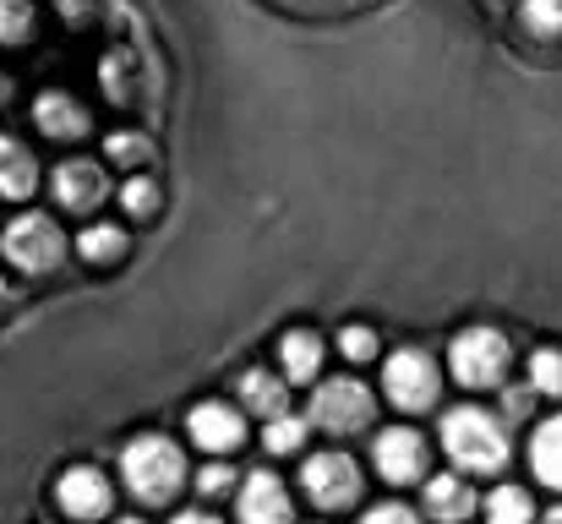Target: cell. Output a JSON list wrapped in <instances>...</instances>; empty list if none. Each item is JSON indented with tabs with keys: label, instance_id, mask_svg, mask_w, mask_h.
Wrapping results in <instances>:
<instances>
[{
	"label": "cell",
	"instance_id": "cell-1",
	"mask_svg": "<svg viewBox=\"0 0 562 524\" xmlns=\"http://www.w3.org/2000/svg\"><path fill=\"white\" fill-rule=\"evenodd\" d=\"M121 476L126 487L143 498V503H170L187 481V459L170 437H137L126 454H121Z\"/></svg>",
	"mask_w": 562,
	"mask_h": 524
},
{
	"label": "cell",
	"instance_id": "cell-2",
	"mask_svg": "<svg viewBox=\"0 0 562 524\" xmlns=\"http://www.w3.org/2000/svg\"><path fill=\"white\" fill-rule=\"evenodd\" d=\"M442 448H448L464 470H503V459H508L503 421H492V415L475 410V404L448 410V421H442Z\"/></svg>",
	"mask_w": 562,
	"mask_h": 524
},
{
	"label": "cell",
	"instance_id": "cell-3",
	"mask_svg": "<svg viewBox=\"0 0 562 524\" xmlns=\"http://www.w3.org/2000/svg\"><path fill=\"white\" fill-rule=\"evenodd\" d=\"M60 252H66V235L55 230L49 213H22V219L5 224V263H16L22 274H44V268H55Z\"/></svg>",
	"mask_w": 562,
	"mask_h": 524
},
{
	"label": "cell",
	"instance_id": "cell-4",
	"mask_svg": "<svg viewBox=\"0 0 562 524\" xmlns=\"http://www.w3.org/2000/svg\"><path fill=\"white\" fill-rule=\"evenodd\" d=\"M508 360H514V349H508V339H503L497 328H464V334L453 339V377H459L464 388H492V382H503Z\"/></svg>",
	"mask_w": 562,
	"mask_h": 524
},
{
	"label": "cell",
	"instance_id": "cell-5",
	"mask_svg": "<svg viewBox=\"0 0 562 524\" xmlns=\"http://www.w3.org/2000/svg\"><path fill=\"white\" fill-rule=\"evenodd\" d=\"M312 421L328 426V432H361V426H372V388H361L356 377L323 382L317 399H312Z\"/></svg>",
	"mask_w": 562,
	"mask_h": 524
},
{
	"label": "cell",
	"instance_id": "cell-6",
	"mask_svg": "<svg viewBox=\"0 0 562 524\" xmlns=\"http://www.w3.org/2000/svg\"><path fill=\"white\" fill-rule=\"evenodd\" d=\"M382 388L398 410H426L431 393H437V360L426 349H398L387 366H382Z\"/></svg>",
	"mask_w": 562,
	"mask_h": 524
},
{
	"label": "cell",
	"instance_id": "cell-7",
	"mask_svg": "<svg viewBox=\"0 0 562 524\" xmlns=\"http://www.w3.org/2000/svg\"><path fill=\"white\" fill-rule=\"evenodd\" d=\"M301 481H306V498L323 503V509H345V503L361 498V470L345 454H312L306 470H301Z\"/></svg>",
	"mask_w": 562,
	"mask_h": 524
},
{
	"label": "cell",
	"instance_id": "cell-8",
	"mask_svg": "<svg viewBox=\"0 0 562 524\" xmlns=\"http://www.w3.org/2000/svg\"><path fill=\"white\" fill-rule=\"evenodd\" d=\"M376 470H382V481H420L426 476V437L420 432H409V426H393V432H382L376 437Z\"/></svg>",
	"mask_w": 562,
	"mask_h": 524
},
{
	"label": "cell",
	"instance_id": "cell-9",
	"mask_svg": "<svg viewBox=\"0 0 562 524\" xmlns=\"http://www.w3.org/2000/svg\"><path fill=\"white\" fill-rule=\"evenodd\" d=\"M55 498H60V509H66L71 520H99V514H110V481H104L93 465H71V470L60 476Z\"/></svg>",
	"mask_w": 562,
	"mask_h": 524
},
{
	"label": "cell",
	"instance_id": "cell-10",
	"mask_svg": "<svg viewBox=\"0 0 562 524\" xmlns=\"http://www.w3.org/2000/svg\"><path fill=\"white\" fill-rule=\"evenodd\" d=\"M295 509H290V492L279 476L257 470L246 487H240V524H290Z\"/></svg>",
	"mask_w": 562,
	"mask_h": 524
},
{
	"label": "cell",
	"instance_id": "cell-11",
	"mask_svg": "<svg viewBox=\"0 0 562 524\" xmlns=\"http://www.w3.org/2000/svg\"><path fill=\"white\" fill-rule=\"evenodd\" d=\"M191 437H196V448H207V454H229V448L246 443V426H240V415H235L224 399H207V404L191 410Z\"/></svg>",
	"mask_w": 562,
	"mask_h": 524
},
{
	"label": "cell",
	"instance_id": "cell-12",
	"mask_svg": "<svg viewBox=\"0 0 562 524\" xmlns=\"http://www.w3.org/2000/svg\"><path fill=\"white\" fill-rule=\"evenodd\" d=\"M55 197H60V208H99L104 197H110V180L104 170L93 165V159H66L60 170H55Z\"/></svg>",
	"mask_w": 562,
	"mask_h": 524
},
{
	"label": "cell",
	"instance_id": "cell-13",
	"mask_svg": "<svg viewBox=\"0 0 562 524\" xmlns=\"http://www.w3.org/2000/svg\"><path fill=\"white\" fill-rule=\"evenodd\" d=\"M33 121L49 132V137H82L88 132V110L71 99V93H44L33 104Z\"/></svg>",
	"mask_w": 562,
	"mask_h": 524
},
{
	"label": "cell",
	"instance_id": "cell-14",
	"mask_svg": "<svg viewBox=\"0 0 562 524\" xmlns=\"http://www.w3.org/2000/svg\"><path fill=\"white\" fill-rule=\"evenodd\" d=\"M38 186V165L27 154V143L0 137V197H27Z\"/></svg>",
	"mask_w": 562,
	"mask_h": 524
},
{
	"label": "cell",
	"instance_id": "cell-15",
	"mask_svg": "<svg viewBox=\"0 0 562 524\" xmlns=\"http://www.w3.org/2000/svg\"><path fill=\"white\" fill-rule=\"evenodd\" d=\"M279 355H284V371H290L295 382H312L317 366H323V339H317L312 328H290V334L279 339Z\"/></svg>",
	"mask_w": 562,
	"mask_h": 524
},
{
	"label": "cell",
	"instance_id": "cell-16",
	"mask_svg": "<svg viewBox=\"0 0 562 524\" xmlns=\"http://www.w3.org/2000/svg\"><path fill=\"white\" fill-rule=\"evenodd\" d=\"M426 509H431L437 520L459 524L475 509V498H470V487H464L459 476H437V481H426Z\"/></svg>",
	"mask_w": 562,
	"mask_h": 524
},
{
	"label": "cell",
	"instance_id": "cell-17",
	"mask_svg": "<svg viewBox=\"0 0 562 524\" xmlns=\"http://www.w3.org/2000/svg\"><path fill=\"white\" fill-rule=\"evenodd\" d=\"M530 465H536V476H541L547 487H558L562 492V415H552V421L536 432V443H530Z\"/></svg>",
	"mask_w": 562,
	"mask_h": 524
},
{
	"label": "cell",
	"instance_id": "cell-18",
	"mask_svg": "<svg viewBox=\"0 0 562 524\" xmlns=\"http://www.w3.org/2000/svg\"><path fill=\"white\" fill-rule=\"evenodd\" d=\"M240 399H246V410H257V415H268V421L284 415V382H279L273 371H262V366L240 377Z\"/></svg>",
	"mask_w": 562,
	"mask_h": 524
},
{
	"label": "cell",
	"instance_id": "cell-19",
	"mask_svg": "<svg viewBox=\"0 0 562 524\" xmlns=\"http://www.w3.org/2000/svg\"><path fill=\"white\" fill-rule=\"evenodd\" d=\"M486 520L492 524H530L536 520V503H530L525 487H497L492 503H486Z\"/></svg>",
	"mask_w": 562,
	"mask_h": 524
},
{
	"label": "cell",
	"instance_id": "cell-20",
	"mask_svg": "<svg viewBox=\"0 0 562 524\" xmlns=\"http://www.w3.org/2000/svg\"><path fill=\"white\" fill-rule=\"evenodd\" d=\"M77 246H82V257H88V263H115V257L126 252V235H121L115 224H93V230H82V241H77Z\"/></svg>",
	"mask_w": 562,
	"mask_h": 524
},
{
	"label": "cell",
	"instance_id": "cell-21",
	"mask_svg": "<svg viewBox=\"0 0 562 524\" xmlns=\"http://www.w3.org/2000/svg\"><path fill=\"white\" fill-rule=\"evenodd\" d=\"M27 33H33V5L0 0V44H27Z\"/></svg>",
	"mask_w": 562,
	"mask_h": 524
},
{
	"label": "cell",
	"instance_id": "cell-22",
	"mask_svg": "<svg viewBox=\"0 0 562 524\" xmlns=\"http://www.w3.org/2000/svg\"><path fill=\"white\" fill-rule=\"evenodd\" d=\"M525 27L541 38L562 33V0H525Z\"/></svg>",
	"mask_w": 562,
	"mask_h": 524
},
{
	"label": "cell",
	"instance_id": "cell-23",
	"mask_svg": "<svg viewBox=\"0 0 562 524\" xmlns=\"http://www.w3.org/2000/svg\"><path fill=\"white\" fill-rule=\"evenodd\" d=\"M121 202H126V213L148 219V213L159 208V186H154L148 175H132V180H126V191H121Z\"/></svg>",
	"mask_w": 562,
	"mask_h": 524
},
{
	"label": "cell",
	"instance_id": "cell-24",
	"mask_svg": "<svg viewBox=\"0 0 562 524\" xmlns=\"http://www.w3.org/2000/svg\"><path fill=\"white\" fill-rule=\"evenodd\" d=\"M530 382H536V393H562V355L558 349H541V355L530 360Z\"/></svg>",
	"mask_w": 562,
	"mask_h": 524
},
{
	"label": "cell",
	"instance_id": "cell-25",
	"mask_svg": "<svg viewBox=\"0 0 562 524\" xmlns=\"http://www.w3.org/2000/svg\"><path fill=\"white\" fill-rule=\"evenodd\" d=\"M301 437H306V426H301L295 415L268 421V454H295V448H301Z\"/></svg>",
	"mask_w": 562,
	"mask_h": 524
},
{
	"label": "cell",
	"instance_id": "cell-26",
	"mask_svg": "<svg viewBox=\"0 0 562 524\" xmlns=\"http://www.w3.org/2000/svg\"><path fill=\"white\" fill-rule=\"evenodd\" d=\"M284 11H301V16H339V11H361L372 0H273Z\"/></svg>",
	"mask_w": 562,
	"mask_h": 524
},
{
	"label": "cell",
	"instance_id": "cell-27",
	"mask_svg": "<svg viewBox=\"0 0 562 524\" xmlns=\"http://www.w3.org/2000/svg\"><path fill=\"white\" fill-rule=\"evenodd\" d=\"M110 159H121V165H143V159H148V143L132 137V132H115V137H110Z\"/></svg>",
	"mask_w": 562,
	"mask_h": 524
},
{
	"label": "cell",
	"instance_id": "cell-28",
	"mask_svg": "<svg viewBox=\"0 0 562 524\" xmlns=\"http://www.w3.org/2000/svg\"><path fill=\"white\" fill-rule=\"evenodd\" d=\"M339 349H345L350 360H372V355H376V334H372V328H345V334H339Z\"/></svg>",
	"mask_w": 562,
	"mask_h": 524
},
{
	"label": "cell",
	"instance_id": "cell-29",
	"mask_svg": "<svg viewBox=\"0 0 562 524\" xmlns=\"http://www.w3.org/2000/svg\"><path fill=\"white\" fill-rule=\"evenodd\" d=\"M229 481H235V476H229V465H207V470H202V476H196V487H202V492H207V498H218V492H224V487H229Z\"/></svg>",
	"mask_w": 562,
	"mask_h": 524
},
{
	"label": "cell",
	"instance_id": "cell-30",
	"mask_svg": "<svg viewBox=\"0 0 562 524\" xmlns=\"http://www.w3.org/2000/svg\"><path fill=\"white\" fill-rule=\"evenodd\" d=\"M367 524H415V514L404 503H376L372 514H367Z\"/></svg>",
	"mask_w": 562,
	"mask_h": 524
},
{
	"label": "cell",
	"instance_id": "cell-31",
	"mask_svg": "<svg viewBox=\"0 0 562 524\" xmlns=\"http://www.w3.org/2000/svg\"><path fill=\"white\" fill-rule=\"evenodd\" d=\"M530 399H536L530 388H508V415H525V410H530Z\"/></svg>",
	"mask_w": 562,
	"mask_h": 524
},
{
	"label": "cell",
	"instance_id": "cell-32",
	"mask_svg": "<svg viewBox=\"0 0 562 524\" xmlns=\"http://www.w3.org/2000/svg\"><path fill=\"white\" fill-rule=\"evenodd\" d=\"M176 524H218V520H213V514H181Z\"/></svg>",
	"mask_w": 562,
	"mask_h": 524
},
{
	"label": "cell",
	"instance_id": "cell-33",
	"mask_svg": "<svg viewBox=\"0 0 562 524\" xmlns=\"http://www.w3.org/2000/svg\"><path fill=\"white\" fill-rule=\"evenodd\" d=\"M5 99H11V77L0 71V104H5Z\"/></svg>",
	"mask_w": 562,
	"mask_h": 524
},
{
	"label": "cell",
	"instance_id": "cell-34",
	"mask_svg": "<svg viewBox=\"0 0 562 524\" xmlns=\"http://www.w3.org/2000/svg\"><path fill=\"white\" fill-rule=\"evenodd\" d=\"M547 524H562V509H558V514H552V520H547Z\"/></svg>",
	"mask_w": 562,
	"mask_h": 524
},
{
	"label": "cell",
	"instance_id": "cell-35",
	"mask_svg": "<svg viewBox=\"0 0 562 524\" xmlns=\"http://www.w3.org/2000/svg\"><path fill=\"white\" fill-rule=\"evenodd\" d=\"M0 301H5V285H0Z\"/></svg>",
	"mask_w": 562,
	"mask_h": 524
},
{
	"label": "cell",
	"instance_id": "cell-36",
	"mask_svg": "<svg viewBox=\"0 0 562 524\" xmlns=\"http://www.w3.org/2000/svg\"><path fill=\"white\" fill-rule=\"evenodd\" d=\"M121 524H137V520H121Z\"/></svg>",
	"mask_w": 562,
	"mask_h": 524
}]
</instances>
